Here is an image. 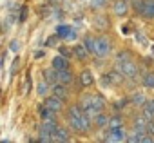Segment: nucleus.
<instances>
[{
    "label": "nucleus",
    "mask_w": 154,
    "mask_h": 143,
    "mask_svg": "<svg viewBox=\"0 0 154 143\" xmlns=\"http://www.w3.org/2000/svg\"><path fill=\"white\" fill-rule=\"evenodd\" d=\"M80 84H82L84 87H91V85L94 84V78H93V75L89 73V71H84V73L80 75Z\"/></svg>",
    "instance_id": "nucleus-15"
},
{
    "label": "nucleus",
    "mask_w": 154,
    "mask_h": 143,
    "mask_svg": "<svg viewBox=\"0 0 154 143\" xmlns=\"http://www.w3.org/2000/svg\"><path fill=\"white\" fill-rule=\"evenodd\" d=\"M147 130H149V134L154 136V120H149V129Z\"/></svg>",
    "instance_id": "nucleus-30"
},
{
    "label": "nucleus",
    "mask_w": 154,
    "mask_h": 143,
    "mask_svg": "<svg viewBox=\"0 0 154 143\" xmlns=\"http://www.w3.org/2000/svg\"><path fill=\"white\" fill-rule=\"evenodd\" d=\"M143 116L147 120H154V100L147 102V105L143 107Z\"/></svg>",
    "instance_id": "nucleus-19"
},
{
    "label": "nucleus",
    "mask_w": 154,
    "mask_h": 143,
    "mask_svg": "<svg viewBox=\"0 0 154 143\" xmlns=\"http://www.w3.org/2000/svg\"><path fill=\"white\" fill-rule=\"evenodd\" d=\"M47 84H49V82H40V84H38V94H40V96H45V94H47Z\"/></svg>",
    "instance_id": "nucleus-26"
},
{
    "label": "nucleus",
    "mask_w": 154,
    "mask_h": 143,
    "mask_svg": "<svg viewBox=\"0 0 154 143\" xmlns=\"http://www.w3.org/2000/svg\"><path fill=\"white\" fill-rule=\"evenodd\" d=\"M18 47H20V44H18V42H17V40H13V42H11V44H9V49H11V51H13V53H17V51H18Z\"/></svg>",
    "instance_id": "nucleus-29"
},
{
    "label": "nucleus",
    "mask_w": 154,
    "mask_h": 143,
    "mask_svg": "<svg viewBox=\"0 0 154 143\" xmlns=\"http://www.w3.org/2000/svg\"><path fill=\"white\" fill-rule=\"evenodd\" d=\"M38 112H40V116H42L44 120H54V111H51L47 105H40Z\"/></svg>",
    "instance_id": "nucleus-18"
},
{
    "label": "nucleus",
    "mask_w": 154,
    "mask_h": 143,
    "mask_svg": "<svg viewBox=\"0 0 154 143\" xmlns=\"http://www.w3.org/2000/svg\"><path fill=\"white\" fill-rule=\"evenodd\" d=\"M53 141H58V143H65V141H71V134L67 129L63 127H58L56 129V134H54V139Z\"/></svg>",
    "instance_id": "nucleus-10"
},
{
    "label": "nucleus",
    "mask_w": 154,
    "mask_h": 143,
    "mask_svg": "<svg viewBox=\"0 0 154 143\" xmlns=\"http://www.w3.org/2000/svg\"><path fill=\"white\" fill-rule=\"evenodd\" d=\"M141 84H143L145 87L154 89V73H145L143 78H141Z\"/></svg>",
    "instance_id": "nucleus-20"
},
{
    "label": "nucleus",
    "mask_w": 154,
    "mask_h": 143,
    "mask_svg": "<svg viewBox=\"0 0 154 143\" xmlns=\"http://www.w3.org/2000/svg\"><path fill=\"white\" fill-rule=\"evenodd\" d=\"M56 78H58V84H63V85H69L72 82V75L69 73V69L56 71Z\"/></svg>",
    "instance_id": "nucleus-11"
},
{
    "label": "nucleus",
    "mask_w": 154,
    "mask_h": 143,
    "mask_svg": "<svg viewBox=\"0 0 154 143\" xmlns=\"http://www.w3.org/2000/svg\"><path fill=\"white\" fill-rule=\"evenodd\" d=\"M94 123H96V127H107L109 125V118L105 114H96L94 116Z\"/></svg>",
    "instance_id": "nucleus-21"
},
{
    "label": "nucleus",
    "mask_w": 154,
    "mask_h": 143,
    "mask_svg": "<svg viewBox=\"0 0 154 143\" xmlns=\"http://www.w3.org/2000/svg\"><path fill=\"white\" fill-rule=\"evenodd\" d=\"M125 60H131V54L125 53V51L118 53V56H116V63H122V62H125Z\"/></svg>",
    "instance_id": "nucleus-25"
},
{
    "label": "nucleus",
    "mask_w": 154,
    "mask_h": 143,
    "mask_svg": "<svg viewBox=\"0 0 154 143\" xmlns=\"http://www.w3.org/2000/svg\"><path fill=\"white\" fill-rule=\"evenodd\" d=\"M53 67L56 71H63V69H69V62H67V56H54L53 58Z\"/></svg>",
    "instance_id": "nucleus-12"
},
{
    "label": "nucleus",
    "mask_w": 154,
    "mask_h": 143,
    "mask_svg": "<svg viewBox=\"0 0 154 143\" xmlns=\"http://www.w3.org/2000/svg\"><path fill=\"white\" fill-rule=\"evenodd\" d=\"M136 11L140 15H143L145 18H154V0H147V2H138L136 6Z\"/></svg>",
    "instance_id": "nucleus-6"
},
{
    "label": "nucleus",
    "mask_w": 154,
    "mask_h": 143,
    "mask_svg": "<svg viewBox=\"0 0 154 143\" xmlns=\"http://www.w3.org/2000/svg\"><path fill=\"white\" fill-rule=\"evenodd\" d=\"M109 53H111V42H109L105 36L94 38V51H93V54H96V56H100V58H105Z\"/></svg>",
    "instance_id": "nucleus-4"
},
{
    "label": "nucleus",
    "mask_w": 154,
    "mask_h": 143,
    "mask_svg": "<svg viewBox=\"0 0 154 143\" xmlns=\"http://www.w3.org/2000/svg\"><path fill=\"white\" fill-rule=\"evenodd\" d=\"M123 139H127V138H125V132H123V129H122V127L112 129V130L109 132V136L105 138V141H109V143H114V141H123Z\"/></svg>",
    "instance_id": "nucleus-9"
},
{
    "label": "nucleus",
    "mask_w": 154,
    "mask_h": 143,
    "mask_svg": "<svg viewBox=\"0 0 154 143\" xmlns=\"http://www.w3.org/2000/svg\"><path fill=\"white\" fill-rule=\"evenodd\" d=\"M100 2H105V0H94V4H100ZM98 8V6H96Z\"/></svg>",
    "instance_id": "nucleus-34"
},
{
    "label": "nucleus",
    "mask_w": 154,
    "mask_h": 143,
    "mask_svg": "<svg viewBox=\"0 0 154 143\" xmlns=\"http://www.w3.org/2000/svg\"><path fill=\"white\" fill-rule=\"evenodd\" d=\"M109 125H111L112 129H116V127H122V118H112V120L109 121Z\"/></svg>",
    "instance_id": "nucleus-28"
},
{
    "label": "nucleus",
    "mask_w": 154,
    "mask_h": 143,
    "mask_svg": "<svg viewBox=\"0 0 154 143\" xmlns=\"http://www.w3.org/2000/svg\"><path fill=\"white\" fill-rule=\"evenodd\" d=\"M56 121L54 120H44V123L40 125V141L44 143H49L54 139V134H56Z\"/></svg>",
    "instance_id": "nucleus-3"
},
{
    "label": "nucleus",
    "mask_w": 154,
    "mask_h": 143,
    "mask_svg": "<svg viewBox=\"0 0 154 143\" xmlns=\"http://www.w3.org/2000/svg\"><path fill=\"white\" fill-rule=\"evenodd\" d=\"M71 31H72V29H71L69 26H58V27H56V33L60 35V38H65Z\"/></svg>",
    "instance_id": "nucleus-23"
},
{
    "label": "nucleus",
    "mask_w": 154,
    "mask_h": 143,
    "mask_svg": "<svg viewBox=\"0 0 154 143\" xmlns=\"http://www.w3.org/2000/svg\"><path fill=\"white\" fill-rule=\"evenodd\" d=\"M44 105H47L51 111H54V112H58L60 109H62V105H63V100L62 98H58V96H49V98H45V102H44Z\"/></svg>",
    "instance_id": "nucleus-8"
},
{
    "label": "nucleus",
    "mask_w": 154,
    "mask_h": 143,
    "mask_svg": "<svg viewBox=\"0 0 154 143\" xmlns=\"http://www.w3.org/2000/svg\"><path fill=\"white\" fill-rule=\"evenodd\" d=\"M74 38H76V33H74V31H71V33L65 36V40H74Z\"/></svg>",
    "instance_id": "nucleus-32"
},
{
    "label": "nucleus",
    "mask_w": 154,
    "mask_h": 143,
    "mask_svg": "<svg viewBox=\"0 0 154 143\" xmlns=\"http://www.w3.org/2000/svg\"><path fill=\"white\" fill-rule=\"evenodd\" d=\"M103 107H105V102H103V98L98 96V94H85V96L82 98V109H84L91 118H94L96 114H100Z\"/></svg>",
    "instance_id": "nucleus-2"
},
{
    "label": "nucleus",
    "mask_w": 154,
    "mask_h": 143,
    "mask_svg": "<svg viewBox=\"0 0 154 143\" xmlns=\"http://www.w3.org/2000/svg\"><path fill=\"white\" fill-rule=\"evenodd\" d=\"M132 103L138 105V107H145V105H147V100H145L143 94H134V96H132Z\"/></svg>",
    "instance_id": "nucleus-22"
},
{
    "label": "nucleus",
    "mask_w": 154,
    "mask_h": 143,
    "mask_svg": "<svg viewBox=\"0 0 154 143\" xmlns=\"http://www.w3.org/2000/svg\"><path fill=\"white\" fill-rule=\"evenodd\" d=\"M67 121L76 132H87L91 129V116L82 109V105L69 107L67 111Z\"/></svg>",
    "instance_id": "nucleus-1"
},
{
    "label": "nucleus",
    "mask_w": 154,
    "mask_h": 143,
    "mask_svg": "<svg viewBox=\"0 0 154 143\" xmlns=\"http://www.w3.org/2000/svg\"><path fill=\"white\" fill-rule=\"evenodd\" d=\"M58 38H60V35L56 33L54 36H51V38H49V40L45 42V45H47V47H53V45H56V42H58Z\"/></svg>",
    "instance_id": "nucleus-27"
},
{
    "label": "nucleus",
    "mask_w": 154,
    "mask_h": 143,
    "mask_svg": "<svg viewBox=\"0 0 154 143\" xmlns=\"http://www.w3.org/2000/svg\"><path fill=\"white\" fill-rule=\"evenodd\" d=\"M44 78H45V82H49V84H58L56 69H54V67H53V69H45V71H44Z\"/></svg>",
    "instance_id": "nucleus-16"
},
{
    "label": "nucleus",
    "mask_w": 154,
    "mask_h": 143,
    "mask_svg": "<svg viewBox=\"0 0 154 143\" xmlns=\"http://www.w3.org/2000/svg\"><path fill=\"white\" fill-rule=\"evenodd\" d=\"M84 45L93 53V51H94V38H93V36H87V38L84 40Z\"/></svg>",
    "instance_id": "nucleus-24"
},
{
    "label": "nucleus",
    "mask_w": 154,
    "mask_h": 143,
    "mask_svg": "<svg viewBox=\"0 0 154 143\" xmlns=\"http://www.w3.org/2000/svg\"><path fill=\"white\" fill-rule=\"evenodd\" d=\"M72 51H74V54L78 56L80 60H87V54L91 53V51H89V49H87L85 45H76V47H74Z\"/></svg>",
    "instance_id": "nucleus-17"
},
{
    "label": "nucleus",
    "mask_w": 154,
    "mask_h": 143,
    "mask_svg": "<svg viewBox=\"0 0 154 143\" xmlns=\"http://www.w3.org/2000/svg\"><path fill=\"white\" fill-rule=\"evenodd\" d=\"M112 11H114L118 17H123V15L127 13V4H125V0H118V2H114Z\"/></svg>",
    "instance_id": "nucleus-14"
},
{
    "label": "nucleus",
    "mask_w": 154,
    "mask_h": 143,
    "mask_svg": "<svg viewBox=\"0 0 154 143\" xmlns=\"http://www.w3.org/2000/svg\"><path fill=\"white\" fill-rule=\"evenodd\" d=\"M122 71L118 69V71H111L109 75H105L103 76V85H114V84H120L122 82Z\"/></svg>",
    "instance_id": "nucleus-7"
},
{
    "label": "nucleus",
    "mask_w": 154,
    "mask_h": 143,
    "mask_svg": "<svg viewBox=\"0 0 154 143\" xmlns=\"http://www.w3.org/2000/svg\"><path fill=\"white\" fill-rule=\"evenodd\" d=\"M53 94L58 96V98H62V100L65 102V100H67V89H65V85H63V84H54V87H53Z\"/></svg>",
    "instance_id": "nucleus-13"
},
{
    "label": "nucleus",
    "mask_w": 154,
    "mask_h": 143,
    "mask_svg": "<svg viewBox=\"0 0 154 143\" xmlns=\"http://www.w3.org/2000/svg\"><path fill=\"white\" fill-rule=\"evenodd\" d=\"M26 15H27V11H26V8H22V13H20V22H24V20H26Z\"/></svg>",
    "instance_id": "nucleus-31"
},
{
    "label": "nucleus",
    "mask_w": 154,
    "mask_h": 143,
    "mask_svg": "<svg viewBox=\"0 0 154 143\" xmlns=\"http://www.w3.org/2000/svg\"><path fill=\"white\" fill-rule=\"evenodd\" d=\"M60 49V53L63 54V56H69V51H67V47H58Z\"/></svg>",
    "instance_id": "nucleus-33"
},
{
    "label": "nucleus",
    "mask_w": 154,
    "mask_h": 143,
    "mask_svg": "<svg viewBox=\"0 0 154 143\" xmlns=\"http://www.w3.org/2000/svg\"><path fill=\"white\" fill-rule=\"evenodd\" d=\"M118 69L123 73L125 78H136L138 76V67H136V63L132 60H125V62L118 63Z\"/></svg>",
    "instance_id": "nucleus-5"
}]
</instances>
